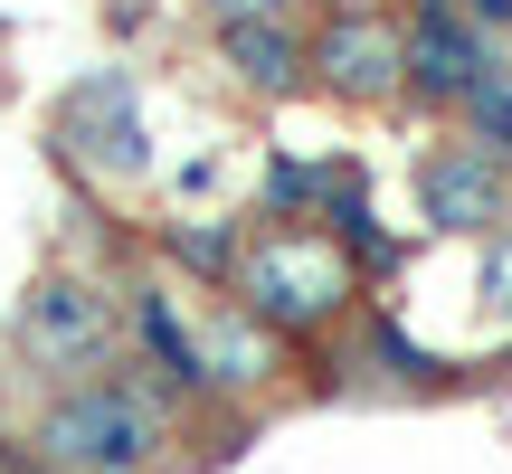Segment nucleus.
I'll list each match as a JSON object with an SVG mask.
<instances>
[{
    "mask_svg": "<svg viewBox=\"0 0 512 474\" xmlns=\"http://www.w3.org/2000/svg\"><path fill=\"white\" fill-rule=\"evenodd\" d=\"M133 332H143V351H152V361H162L181 389H200V380H209V361H200V332H190L181 313H171V294H133Z\"/></svg>",
    "mask_w": 512,
    "mask_h": 474,
    "instance_id": "obj_9",
    "label": "nucleus"
},
{
    "mask_svg": "<svg viewBox=\"0 0 512 474\" xmlns=\"http://www.w3.org/2000/svg\"><path fill=\"white\" fill-rule=\"evenodd\" d=\"M219 48H228V67H238V86H256V95H285L294 76L313 67V48L285 29V19H228Z\"/></svg>",
    "mask_w": 512,
    "mask_h": 474,
    "instance_id": "obj_8",
    "label": "nucleus"
},
{
    "mask_svg": "<svg viewBox=\"0 0 512 474\" xmlns=\"http://www.w3.org/2000/svg\"><path fill=\"white\" fill-rule=\"evenodd\" d=\"M408 86H418L427 105H465V95H484V86H494V48H484V29L427 0V10L408 19Z\"/></svg>",
    "mask_w": 512,
    "mask_h": 474,
    "instance_id": "obj_7",
    "label": "nucleus"
},
{
    "mask_svg": "<svg viewBox=\"0 0 512 474\" xmlns=\"http://www.w3.org/2000/svg\"><path fill=\"white\" fill-rule=\"evenodd\" d=\"M351 294H361L351 256L332 247V237H313V228H266V237H247V256H238V304H247V323H266V332H313V323H332Z\"/></svg>",
    "mask_w": 512,
    "mask_h": 474,
    "instance_id": "obj_1",
    "label": "nucleus"
},
{
    "mask_svg": "<svg viewBox=\"0 0 512 474\" xmlns=\"http://www.w3.org/2000/svg\"><path fill=\"white\" fill-rule=\"evenodd\" d=\"M57 143H67L86 171H105V181H143L152 152H143V114H133V76L124 67H95L86 86H67Z\"/></svg>",
    "mask_w": 512,
    "mask_h": 474,
    "instance_id": "obj_4",
    "label": "nucleus"
},
{
    "mask_svg": "<svg viewBox=\"0 0 512 474\" xmlns=\"http://www.w3.org/2000/svg\"><path fill=\"white\" fill-rule=\"evenodd\" d=\"M266 200H275V219H304L313 200H332V162H285V152H275L266 162Z\"/></svg>",
    "mask_w": 512,
    "mask_h": 474,
    "instance_id": "obj_10",
    "label": "nucleus"
},
{
    "mask_svg": "<svg viewBox=\"0 0 512 474\" xmlns=\"http://www.w3.org/2000/svg\"><path fill=\"white\" fill-rule=\"evenodd\" d=\"M484 294L503 304V323H512V228L494 237V266H484Z\"/></svg>",
    "mask_w": 512,
    "mask_h": 474,
    "instance_id": "obj_14",
    "label": "nucleus"
},
{
    "mask_svg": "<svg viewBox=\"0 0 512 474\" xmlns=\"http://www.w3.org/2000/svg\"><path fill=\"white\" fill-rule=\"evenodd\" d=\"M38 456L57 474H143L162 456V408L124 380H86L38 418Z\"/></svg>",
    "mask_w": 512,
    "mask_h": 474,
    "instance_id": "obj_2",
    "label": "nucleus"
},
{
    "mask_svg": "<svg viewBox=\"0 0 512 474\" xmlns=\"http://www.w3.org/2000/svg\"><path fill=\"white\" fill-rule=\"evenodd\" d=\"M0 474H10V446H0Z\"/></svg>",
    "mask_w": 512,
    "mask_h": 474,
    "instance_id": "obj_17",
    "label": "nucleus"
},
{
    "mask_svg": "<svg viewBox=\"0 0 512 474\" xmlns=\"http://www.w3.org/2000/svg\"><path fill=\"white\" fill-rule=\"evenodd\" d=\"M171 256H181V266H200V275H238V237H228L219 219H181V228H171Z\"/></svg>",
    "mask_w": 512,
    "mask_h": 474,
    "instance_id": "obj_11",
    "label": "nucleus"
},
{
    "mask_svg": "<svg viewBox=\"0 0 512 474\" xmlns=\"http://www.w3.org/2000/svg\"><path fill=\"white\" fill-rule=\"evenodd\" d=\"M370 351H380V361H389V370H399V380H437V370H446V361H437V351H418V342H408V332H399V323H380V332H370Z\"/></svg>",
    "mask_w": 512,
    "mask_h": 474,
    "instance_id": "obj_13",
    "label": "nucleus"
},
{
    "mask_svg": "<svg viewBox=\"0 0 512 474\" xmlns=\"http://www.w3.org/2000/svg\"><path fill=\"white\" fill-rule=\"evenodd\" d=\"M418 209H427V228H446V237H494L512 219V171L484 143H437L418 162Z\"/></svg>",
    "mask_w": 512,
    "mask_h": 474,
    "instance_id": "obj_5",
    "label": "nucleus"
},
{
    "mask_svg": "<svg viewBox=\"0 0 512 474\" xmlns=\"http://www.w3.org/2000/svg\"><path fill=\"white\" fill-rule=\"evenodd\" d=\"M313 67H323L332 95H351V105H380V95L408 86V29H389L380 10H342L323 38H313Z\"/></svg>",
    "mask_w": 512,
    "mask_h": 474,
    "instance_id": "obj_6",
    "label": "nucleus"
},
{
    "mask_svg": "<svg viewBox=\"0 0 512 474\" xmlns=\"http://www.w3.org/2000/svg\"><path fill=\"white\" fill-rule=\"evenodd\" d=\"M209 10H219V19H275L285 0H209Z\"/></svg>",
    "mask_w": 512,
    "mask_h": 474,
    "instance_id": "obj_15",
    "label": "nucleus"
},
{
    "mask_svg": "<svg viewBox=\"0 0 512 474\" xmlns=\"http://www.w3.org/2000/svg\"><path fill=\"white\" fill-rule=\"evenodd\" d=\"M437 10H456V0H437ZM465 10H475V19H503V29H512V0H465Z\"/></svg>",
    "mask_w": 512,
    "mask_h": 474,
    "instance_id": "obj_16",
    "label": "nucleus"
},
{
    "mask_svg": "<svg viewBox=\"0 0 512 474\" xmlns=\"http://www.w3.org/2000/svg\"><path fill=\"white\" fill-rule=\"evenodd\" d=\"M465 124L484 133V152H494V162H512V86H503V76H494L484 95H465Z\"/></svg>",
    "mask_w": 512,
    "mask_h": 474,
    "instance_id": "obj_12",
    "label": "nucleus"
},
{
    "mask_svg": "<svg viewBox=\"0 0 512 474\" xmlns=\"http://www.w3.org/2000/svg\"><path fill=\"white\" fill-rule=\"evenodd\" d=\"M19 351L38 370H95L114 351V294H95L86 275H38L29 304H19Z\"/></svg>",
    "mask_w": 512,
    "mask_h": 474,
    "instance_id": "obj_3",
    "label": "nucleus"
}]
</instances>
